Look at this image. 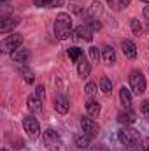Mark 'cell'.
I'll list each match as a JSON object with an SVG mask.
<instances>
[{
    "label": "cell",
    "instance_id": "cell-26",
    "mask_svg": "<svg viewBox=\"0 0 149 151\" xmlns=\"http://www.w3.org/2000/svg\"><path fill=\"white\" fill-rule=\"evenodd\" d=\"M100 90H102L105 95H111V91H112V81L107 77V76L100 77Z\"/></svg>",
    "mask_w": 149,
    "mask_h": 151
},
{
    "label": "cell",
    "instance_id": "cell-25",
    "mask_svg": "<svg viewBox=\"0 0 149 151\" xmlns=\"http://www.w3.org/2000/svg\"><path fill=\"white\" fill-rule=\"evenodd\" d=\"M130 28H132V34L137 35V37H140L144 34V28H142V25H140V21L137 18H132L130 19Z\"/></svg>",
    "mask_w": 149,
    "mask_h": 151
},
{
    "label": "cell",
    "instance_id": "cell-29",
    "mask_svg": "<svg viewBox=\"0 0 149 151\" xmlns=\"http://www.w3.org/2000/svg\"><path fill=\"white\" fill-rule=\"evenodd\" d=\"M90 56H91L93 62H98V60L102 58V51H100L97 46H93V47H90Z\"/></svg>",
    "mask_w": 149,
    "mask_h": 151
},
{
    "label": "cell",
    "instance_id": "cell-37",
    "mask_svg": "<svg viewBox=\"0 0 149 151\" xmlns=\"http://www.w3.org/2000/svg\"><path fill=\"white\" fill-rule=\"evenodd\" d=\"M2 151H7V150H2Z\"/></svg>",
    "mask_w": 149,
    "mask_h": 151
},
{
    "label": "cell",
    "instance_id": "cell-31",
    "mask_svg": "<svg viewBox=\"0 0 149 151\" xmlns=\"http://www.w3.org/2000/svg\"><path fill=\"white\" fill-rule=\"evenodd\" d=\"M35 97H39V99H42L44 100V97H46V88L42 86V84H39L37 88H35V93H34Z\"/></svg>",
    "mask_w": 149,
    "mask_h": 151
},
{
    "label": "cell",
    "instance_id": "cell-5",
    "mask_svg": "<svg viewBox=\"0 0 149 151\" xmlns=\"http://www.w3.org/2000/svg\"><path fill=\"white\" fill-rule=\"evenodd\" d=\"M21 46H23V35H19V34H11L9 37H5L0 42V49L5 55H12Z\"/></svg>",
    "mask_w": 149,
    "mask_h": 151
},
{
    "label": "cell",
    "instance_id": "cell-4",
    "mask_svg": "<svg viewBox=\"0 0 149 151\" xmlns=\"http://www.w3.org/2000/svg\"><path fill=\"white\" fill-rule=\"evenodd\" d=\"M130 90L132 93L135 95H142L148 88V83H146V76L142 74L140 70H132L130 72Z\"/></svg>",
    "mask_w": 149,
    "mask_h": 151
},
{
    "label": "cell",
    "instance_id": "cell-2",
    "mask_svg": "<svg viewBox=\"0 0 149 151\" xmlns=\"http://www.w3.org/2000/svg\"><path fill=\"white\" fill-rule=\"evenodd\" d=\"M117 139L119 142L128 148V150H139V144H140V134L132 128V127H123L117 134Z\"/></svg>",
    "mask_w": 149,
    "mask_h": 151
},
{
    "label": "cell",
    "instance_id": "cell-27",
    "mask_svg": "<svg viewBox=\"0 0 149 151\" xmlns=\"http://www.w3.org/2000/svg\"><path fill=\"white\" fill-rule=\"evenodd\" d=\"M88 12L91 14V16H95V18H98L100 14H102V4L100 2H91V5H90V9H88Z\"/></svg>",
    "mask_w": 149,
    "mask_h": 151
},
{
    "label": "cell",
    "instance_id": "cell-19",
    "mask_svg": "<svg viewBox=\"0 0 149 151\" xmlns=\"http://www.w3.org/2000/svg\"><path fill=\"white\" fill-rule=\"evenodd\" d=\"M102 60L107 63V65H114L116 63V53L111 46H104L102 49Z\"/></svg>",
    "mask_w": 149,
    "mask_h": 151
},
{
    "label": "cell",
    "instance_id": "cell-11",
    "mask_svg": "<svg viewBox=\"0 0 149 151\" xmlns=\"http://www.w3.org/2000/svg\"><path fill=\"white\" fill-rule=\"evenodd\" d=\"M135 113L130 109V107H125L123 111H119V114H117V121L123 125V127H132L133 123H135Z\"/></svg>",
    "mask_w": 149,
    "mask_h": 151
},
{
    "label": "cell",
    "instance_id": "cell-22",
    "mask_svg": "<svg viewBox=\"0 0 149 151\" xmlns=\"http://www.w3.org/2000/svg\"><path fill=\"white\" fill-rule=\"evenodd\" d=\"M19 74L23 76V81L27 83V84H34V81H35V74H34V70L30 69V67H21L19 69Z\"/></svg>",
    "mask_w": 149,
    "mask_h": 151
},
{
    "label": "cell",
    "instance_id": "cell-9",
    "mask_svg": "<svg viewBox=\"0 0 149 151\" xmlns=\"http://www.w3.org/2000/svg\"><path fill=\"white\" fill-rule=\"evenodd\" d=\"M81 18H82V25H86L91 32H98L100 28H102V23L98 21V18H95V16H91L88 11H84L82 14H81Z\"/></svg>",
    "mask_w": 149,
    "mask_h": 151
},
{
    "label": "cell",
    "instance_id": "cell-21",
    "mask_svg": "<svg viewBox=\"0 0 149 151\" xmlns=\"http://www.w3.org/2000/svg\"><path fill=\"white\" fill-rule=\"evenodd\" d=\"M107 5H109V9L119 12V11H125L130 5V0H107Z\"/></svg>",
    "mask_w": 149,
    "mask_h": 151
},
{
    "label": "cell",
    "instance_id": "cell-7",
    "mask_svg": "<svg viewBox=\"0 0 149 151\" xmlns=\"http://www.w3.org/2000/svg\"><path fill=\"white\" fill-rule=\"evenodd\" d=\"M81 130L82 134L90 135V137H95L98 134V123L95 121V118L88 116V118H81Z\"/></svg>",
    "mask_w": 149,
    "mask_h": 151
},
{
    "label": "cell",
    "instance_id": "cell-12",
    "mask_svg": "<svg viewBox=\"0 0 149 151\" xmlns=\"http://www.w3.org/2000/svg\"><path fill=\"white\" fill-rule=\"evenodd\" d=\"M54 111L60 114H67L69 113V109H70V104H69V99L65 97V95H56L54 97Z\"/></svg>",
    "mask_w": 149,
    "mask_h": 151
},
{
    "label": "cell",
    "instance_id": "cell-30",
    "mask_svg": "<svg viewBox=\"0 0 149 151\" xmlns=\"http://www.w3.org/2000/svg\"><path fill=\"white\" fill-rule=\"evenodd\" d=\"M140 113H142V116H144V118L149 121V100L140 102Z\"/></svg>",
    "mask_w": 149,
    "mask_h": 151
},
{
    "label": "cell",
    "instance_id": "cell-23",
    "mask_svg": "<svg viewBox=\"0 0 149 151\" xmlns=\"http://www.w3.org/2000/svg\"><path fill=\"white\" fill-rule=\"evenodd\" d=\"M67 55H69V58H70V62H79L82 56H84V53H82V49L81 47H77V46H72V47H69L67 49Z\"/></svg>",
    "mask_w": 149,
    "mask_h": 151
},
{
    "label": "cell",
    "instance_id": "cell-20",
    "mask_svg": "<svg viewBox=\"0 0 149 151\" xmlns=\"http://www.w3.org/2000/svg\"><path fill=\"white\" fill-rule=\"evenodd\" d=\"M34 4L37 7H46V9H53V7H62L65 4V0H34Z\"/></svg>",
    "mask_w": 149,
    "mask_h": 151
},
{
    "label": "cell",
    "instance_id": "cell-16",
    "mask_svg": "<svg viewBox=\"0 0 149 151\" xmlns=\"http://www.w3.org/2000/svg\"><path fill=\"white\" fill-rule=\"evenodd\" d=\"M27 107L30 113H40L42 111V99H39L35 95H30L27 99Z\"/></svg>",
    "mask_w": 149,
    "mask_h": 151
},
{
    "label": "cell",
    "instance_id": "cell-14",
    "mask_svg": "<svg viewBox=\"0 0 149 151\" xmlns=\"http://www.w3.org/2000/svg\"><path fill=\"white\" fill-rule=\"evenodd\" d=\"M74 35L79 39V40H84V42H91V40H93V32H91L86 25H79L74 30Z\"/></svg>",
    "mask_w": 149,
    "mask_h": 151
},
{
    "label": "cell",
    "instance_id": "cell-24",
    "mask_svg": "<svg viewBox=\"0 0 149 151\" xmlns=\"http://www.w3.org/2000/svg\"><path fill=\"white\" fill-rule=\"evenodd\" d=\"M90 142H91V137H90V135H86V134L75 135V146H77V148L86 150V148H90Z\"/></svg>",
    "mask_w": 149,
    "mask_h": 151
},
{
    "label": "cell",
    "instance_id": "cell-17",
    "mask_svg": "<svg viewBox=\"0 0 149 151\" xmlns=\"http://www.w3.org/2000/svg\"><path fill=\"white\" fill-rule=\"evenodd\" d=\"M119 100L125 107H132V100H133V95H132V90L126 88V86H121L119 90Z\"/></svg>",
    "mask_w": 149,
    "mask_h": 151
},
{
    "label": "cell",
    "instance_id": "cell-10",
    "mask_svg": "<svg viewBox=\"0 0 149 151\" xmlns=\"http://www.w3.org/2000/svg\"><path fill=\"white\" fill-rule=\"evenodd\" d=\"M30 49L28 47H19V49H16L12 55H11V58H12V62H16V63H19V65H27L28 63V60H30Z\"/></svg>",
    "mask_w": 149,
    "mask_h": 151
},
{
    "label": "cell",
    "instance_id": "cell-34",
    "mask_svg": "<svg viewBox=\"0 0 149 151\" xmlns=\"http://www.w3.org/2000/svg\"><path fill=\"white\" fill-rule=\"evenodd\" d=\"M142 14H144V18H146V19H149V5H146V7H144Z\"/></svg>",
    "mask_w": 149,
    "mask_h": 151
},
{
    "label": "cell",
    "instance_id": "cell-13",
    "mask_svg": "<svg viewBox=\"0 0 149 151\" xmlns=\"http://www.w3.org/2000/svg\"><path fill=\"white\" fill-rule=\"evenodd\" d=\"M121 49H123V53H125V56H126V58H130V60L137 58V46H135V42H133V40L125 39V40L121 42Z\"/></svg>",
    "mask_w": 149,
    "mask_h": 151
},
{
    "label": "cell",
    "instance_id": "cell-36",
    "mask_svg": "<svg viewBox=\"0 0 149 151\" xmlns=\"http://www.w3.org/2000/svg\"><path fill=\"white\" fill-rule=\"evenodd\" d=\"M142 2H144V4H148V5H149V0H142Z\"/></svg>",
    "mask_w": 149,
    "mask_h": 151
},
{
    "label": "cell",
    "instance_id": "cell-15",
    "mask_svg": "<svg viewBox=\"0 0 149 151\" xmlns=\"http://www.w3.org/2000/svg\"><path fill=\"white\" fill-rule=\"evenodd\" d=\"M90 72H91V63L86 60V56H82L79 62H77V74H79V77H88L90 76Z\"/></svg>",
    "mask_w": 149,
    "mask_h": 151
},
{
    "label": "cell",
    "instance_id": "cell-8",
    "mask_svg": "<svg viewBox=\"0 0 149 151\" xmlns=\"http://www.w3.org/2000/svg\"><path fill=\"white\" fill-rule=\"evenodd\" d=\"M19 25V18L18 16H4L0 19V32L2 34H9L11 30H14Z\"/></svg>",
    "mask_w": 149,
    "mask_h": 151
},
{
    "label": "cell",
    "instance_id": "cell-6",
    "mask_svg": "<svg viewBox=\"0 0 149 151\" xmlns=\"http://www.w3.org/2000/svg\"><path fill=\"white\" fill-rule=\"evenodd\" d=\"M23 130L28 134V137L35 139V137H39V134H40V125H39V121L34 116H25L23 118Z\"/></svg>",
    "mask_w": 149,
    "mask_h": 151
},
{
    "label": "cell",
    "instance_id": "cell-1",
    "mask_svg": "<svg viewBox=\"0 0 149 151\" xmlns=\"http://www.w3.org/2000/svg\"><path fill=\"white\" fill-rule=\"evenodd\" d=\"M53 30H54L56 39H60V40H67V39L74 34V30H72V18H70V14H67V12H60V14L56 16V19H54Z\"/></svg>",
    "mask_w": 149,
    "mask_h": 151
},
{
    "label": "cell",
    "instance_id": "cell-38",
    "mask_svg": "<svg viewBox=\"0 0 149 151\" xmlns=\"http://www.w3.org/2000/svg\"><path fill=\"white\" fill-rule=\"evenodd\" d=\"M137 151H142V150H137Z\"/></svg>",
    "mask_w": 149,
    "mask_h": 151
},
{
    "label": "cell",
    "instance_id": "cell-33",
    "mask_svg": "<svg viewBox=\"0 0 149 151\" xmlns=\"http://www.w3.org/2000/svg\"><path fill=\"white\" fill-rule=\"evenodd\" d=\"M142 144H144V146H142L140 150H142V151H149V139H144V142H142Z\"/></svg>",
    "mask_w": 149,
    "mask_h": 151
},
{
    "label": "cell",
    "instance_id": "cell-35",
    "mask_svg": "<svg viewBox=\"0 0 149 151\" xmlns=\"http://www.w3.org/2000/svg\"><path fill=\"white\" fill-rule=\"evenodd\" d=\"M0 2H2V7H5V5L9 4V0H0Z\"/></svg>",
    "mask_w": 149,
    "mask_h": 151
},
{
    "label": "cell",
    "instance_id": "cell-3",
    "mask_svg": "<svg viewBox=\"0 0 149 151\" xmlns=\"http://www.w3.org/2000/svg\"><path fill=\"white\" fill-rule=\"evenodd\" d=\"M42 142L49 151H62V148H63V141H62L60 134L54 132L53 128H47L42 132Z\"/></svg>",
    "mask_w": 149,
    "mask_h": 151
},
{
    "label": "cell",
    "instance_id": "cell-18",
    "mask_svg": "<svg viewBox=\"0 0 149 151\" xmlns=\"http://www.w3.org/2000/svg\"><path fill=\"white\" fill-rule=\"evenodd\" d=\"M100 111H102V107H100V104H98L95 99H90V100L86 102V113H88V116H91V118H98Z\"/></svg>",
    "mask_w": 149,
    "mask_h": 151
},
{
    "label": "cell",
    "instance_id": "cell-32",
    "mask_svg": "<svg viewBox=\"0 0 149 151\" xmlns=\"http://www.w3.org/2000/svg\"><path fill=\"white\" fill-rule=\"evenodd\" d=\"M90 151H107V148H105L104 144H98V146H93Z\"/></svg>",
    "mask_w": 149,
    "mask_h": 151
},
{
    "label": "cell",
    "instance_id": "cell-28",
    "mask_svg": "<svg viewBox=\"0 0 149 151\" xmlns=\"http://www.w3.org/2000/svg\"><path fill=\"white\" fill-rule=\"evenodd\" d=\"M84 93H86L90 99H93V97L98 93V86H97L95 83H88V84L84 86Z\"/></svg>",
    "mask_w": 149,
    "mask_h": 151
}]
</instances>
